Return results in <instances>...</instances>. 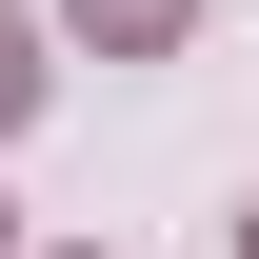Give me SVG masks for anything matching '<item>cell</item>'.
<instances>
[{"label": "cell", "mask_w": 259, "mask_h": 259, "mask_svg": "<svg viewBox=\"0 0 259 259\" xmlns=\"http://www.w3.org/2000/svg\"><path fill=\"white\" fill-rule=\"evenodd\" d=\"M60 20L100 40V60H160V40H180V0H60Z\"/></svg>", "instance_id": "1"}, {"label": "cell", "mask_w": 259, "mask_h": 259, "mask_svg": "<svg viewBox=\"0 0 259 259\" xmlns=\"http://www.w3.org/2000/svg\"><path fill=\"white\" fill-rule=\"evenodd\" d=\"M239 259H259V199H239Z\"/></svg>", "instance_id": "3"}, {"label": "cell", "mask_w": 259, "mask_h": 259, "mask_svg": "<svg viewBox=\"0 0 259 259\" xmlns=\"http://www.w3.org/2000/svg\"><path fill=\"white\" fill-rule=\"evenodd\" d=\"M20 100H40V40H20V20H0V120H20Z\"/></svg>", "instance_id": "2"}, {"label": "cell", "mask_w": 259, "mask_h": 259, "mask_svg": "<svg viewBox=\"0 0 259 259\" xmlns=\"http://www.w3.org/2000/svg\"><path fill=\"white\" fill-rule=\"evenodd\" d=\"M0 259H20V220H0Z\"/></svg>", "instance_id": "4"}]
</instances>
